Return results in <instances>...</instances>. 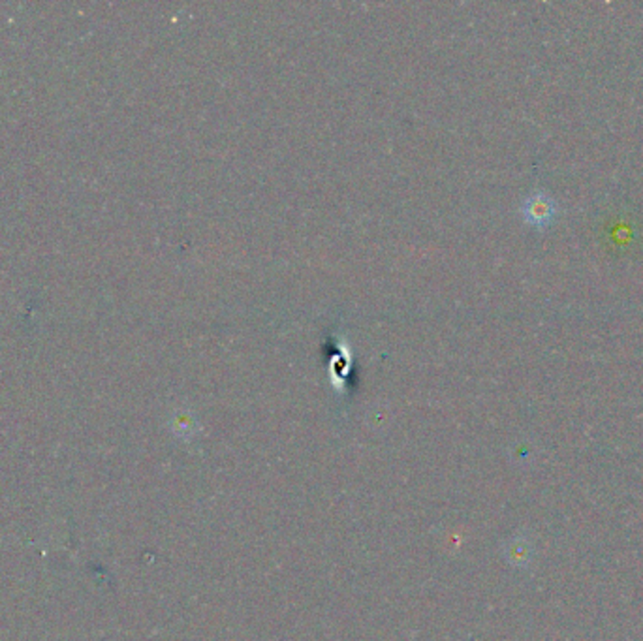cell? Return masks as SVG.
Masks as SVG:
<instances>
[{
    "label": "cell",
    "instance_id": "cell-1",
    "mask_svg": "<svg viewBox=\"0 0 643 641\" xmlns=\"http://www.w3.org/2000/svg\"><path fill=\"white\" fill-rule=\"evenodd\" d=\"M556 213H557L556 202H553L544 192L530 194L521 206V215L525 218V223L537 228L547 226L553 220V216H556Z\"/></svg>",
    "mask_w": 643,
    "mask_h": 641
}]
</instances>
